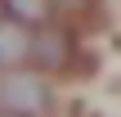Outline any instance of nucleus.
I'll return each instance as SVG.
<instances>
[{
	"instance_id": "nucleus-1",
	"label": "nucleus",
	"mask_w": 121,
	"mask_h": 117,
	"mask_svg": "<svg viewBox=\"0 0 121 117\" xmlns=\"http://www.w3.org/2000/svg\"><path fill=\"white\" fill-rule=\"evenodd\" d=\"M45 108H49V81L40 72H13V68H4V77H0V113L36 117Z\"/></svg>"
},
{
	"instance_id": "nucleus-2",
	"label": "nucleus",
	"mask_w": 121,
	"mask_h": 117,
	"mask_svg": "<svg viewBox=\"0 0 121 117\" xmlns=\"http://www.w3.org/2000/svg\"><path fill=\"white\" fill-rule=\"evenodd\" d=\"M76 32L72 27H58V23H45V32L31 36V50L27 59L40 68V72H72V59H76Z\"/></svg>"
},
{
	"instance_id": "nucleus-3",
	"label": "nucleus",
	"mask_w": 121,
	"mask_h": 117,
	"mask_svg": "<svg viewBox=\"0 0 121 117\" xmlns=\"http://www.w3.org/2000/svg\"><path fill=\"white\" fill-rule=\"evenodd\" d=\"M27 50H31V32L18 27V23H0V68H18L27 63Z\"/></svg>"
},
{
	"instance_id": "nucleus-4",
	"label": "nucleus",
	"mask_w": 121,
	"mask_h": 117,
	"mask_svg": "<svg viewBox=\"0 0 121 117\" xmlns=\"http://www.w3.org/2000/svg\"><path fill=\"white\" fill-rule=\"evenodd\" d=\"M0 5H4V18L18 27H40L54 14V0H0Z\"/></svg>"
},
{
	"instance_id": "nucleus-5",
	"label": "nucleus",
	"mask_w": 121,
	"mask_h": 117,
	"mask_svg": "<svg viewBox=\"0 0 121 117\" xmlns=\"http://www.w3.org/2000/svg\"><path fill=\"white\" fill-rule=\"evenodd\" d=\"M54 9H67V14H85V9H94V0H54Z\"/></svg>"
},
{
	"instance_id": "nucleus-6",
	"label": "nucleus",
	"mask_w": 121,
	"mask_h": 117,
	"mask_svg": "<svg viewBox=\"0 0 121 117\" xmlns=\"http://www.w3.org/2000/svg\"><path fill=\"white\" fill-rule=\"evenodd\" d=\"M0 23H4V5H0Z\"/></svg>"
},
{
	"instance_id": "nucleus-7",
	"label": "nucleus",
	"mask_w": 121,
	"mask_h": 117,
	"mask_svg": "<svg viewBox=\"0 0 121 117\" xmlns=\"http://www.w3.org/2000/svg\"><path fill=\"white\" fill-rule=\"evenodd\" d=\"M0 117H18V113H0Z\"/></svg>"
}]
</instances>
